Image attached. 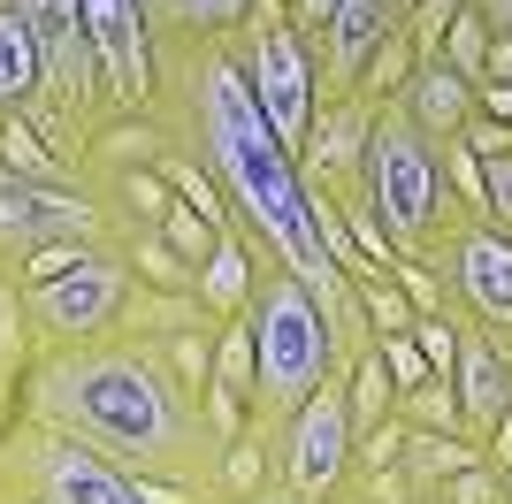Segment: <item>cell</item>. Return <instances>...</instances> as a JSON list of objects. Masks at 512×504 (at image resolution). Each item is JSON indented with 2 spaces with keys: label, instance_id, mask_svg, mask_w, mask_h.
Instances as JSON below:
<instances>
[{
  "label": "cell",
  "instance_id": "1",
  "mask_svg": "<svg viewBox=\"0 0 512 504\" xmlns=\"http://www.w3.org/2000/svg\"><path fill=\"white\" fill-rule=\"evenodd\" d=\"M146 115L169 130V146L184 153V161L207 168V184L230 199L245 237L321 298V314H329V329H337V344H344V367H352V352L367 344V321H360V306H352V283L329 268V252H321V237H314V191H306L299 161L276 146L253 84H245L237 31L230 39L153 46Z\"/></svg>",
  "mask_w": 512,
  "mask_h": 504
},
{
  "label": "cell",
  "instance_id": "2",
  "mask_svg": "<svg viewBox=\"0 0 512 504\" xmlns=\"http://www.w3.org/2000/svg\"><path fill=\"white\" fill-rule=\"evenodd\" d=\"M16 413L77 436L85 451L115 459L123 474L184 482L207 504L222 443H214L199 398L138 336L115 329V336H92V344H54V352H39L31 375H23V390H16Z\"/></svg>",
  "mask_w": 512,
  "mask_h": 504
},
{
  "label": "cell",
  "instance_id": "3",
  "mask_svg": "<svg viewBox=\"0 0 512 504\" xmlns=\"http://www.w3.org/2000/svg\"><path fill=\"white\" fill-rule=\"evenodd\" d=\"M245 321H253V398H245V428H253V436H276L321 382H344V344H337V329H329V314H321V298L306 291L291 268H276L268 252L253 260Z\"/></svg>",
  "mask_w": 512,
  "mask_h": 504
},
{
  "label": "cell",
  "instance_id": "4",
  "mask_svg": "<svg viewBox=\"0 0 512 504\" xmlns=\"http://www.w3.org/2000/svg\"><path fill=\"white\" fill-rule=\"evenodd\" d=\"M367 207H375V222H383L398 260H421V252L436 245V230L459 214V199H451V184H444L436 138L413 130V115L398 100H383L375 123H367Z\"/></svg>",
  "mask_w": 512,
  "mask_h": 504
},
{
  "label": "cell",
  "instance_id": "5",
  "mask_svg": "<svg viewBox=\"0 0 512 504\" xmlns=\"http://www.w3.org/2000/svg\"><path fill=\"white\" fill-rule=\"evenodd\" d=\"M0 489H16L31 504H146L138 474H123L115 459H100L77 436L23 413L0 428Z\"/></svg>",
  "mask_w": 512,
  "mask_h": 504
},
{
  "label": "cell",
  "instance_id": "6",
  "mask_svg": "<svg viewBox=\"0 0 512 504\" xmlns=\"http://www.w3.org/2000/svg\"><path fill=\"white\" fill-rule=\"evenodd\" d=\"M237 62H245V84H253V100H260V115H268V130H276V146L299 161L306 130H314V107H321V54L299 46L283 0H253V8H245Z\"/></svg>",
  "mask_w": 512,
  "mask_h": 504
},
{
  "label": "cell",
  "instance_id": "7",
  "mask_svg": "<svg viewBox=\"0 0 512 504\" xmlns=\"http://www.w3.org/2000/svg\"><path fill=\"white\" fill-rule=\"evenodd\" d=\"M421 268L444 283V306L467 329L497 336L512 352V237L505 230H490L482 214H451L436 230V245L421 252Z\"/></svg>",
  "mask_w": 512,
  "mask_h": 504
},
{
  "label": "cell",
  "instance_id": "8",
  "mask_svg": "<svg viewBox=\"0 0 512 504\" xmlns=\"http://www.w3.org/2000/svg\"><path fill=\"white\" fill-rule=\"evenodd\" d=\"M23 291V314H31V336L39 352L54 344H92V336H115L123 329V306L138 291L123 245H92L69 275H46V283H16Z\"/></svg>",
  "mask_w": 512,
  "mask_h": 504
},
{
  "label": "cell",
  "instance_id": "9",
  "mask_svg": "<svg viewBox=\"0 0 512 504\" xmlns=\"http://www.w3.org/2000/svg\"><path fill=\"white\" fill-rule=\"evenodd\" d=\"M344 489H352V413H344V382H321L276 428V497L321 504Z\"/></svg>",
  "mask_w": 512,
  "mask_h": 504
},
{
  "label": "cell",
  "instance_id": "10",
  "mask_svg": "<svg viewBox=\"0 0 512 504\" xmlns=\"http://www.w3.org/2000/svg\"><path fill=\"white\" fill-rule=\"evenodd\" d=\"M69 237H107L123 245V230L107 222V207L85 184H31L0 168V268L16 275L39 245H69Z\"/></svg>",
  "mask_w": 512,
  "mask_h": 504
},
{
  "label": "cell",
  "instance_id": "11",
  "mask_svg": "<svg viewBox=\"0 0 512 504\" xmlns=\"http://www.w3.org/2000/svg\"><path fill=\"white\" fill-rule=\"evenodd\" d=\"M77 16H85L92 62H100L107 115H138L146 92H153V31H146V8H138V0H77Z\"/></svg>",
  "mask_w": 512,
  "mask_h": 504
},
{
  "label": "cell",
  "instance_id": "12",
  "mask_svg": "<svg viewBox=\"0 0 512 504\" xmlns=\"http://www.w3.org/2000/svg\"><path fill=\"white\" fill-rule=\"evenodd\" d=\"M451 398H459L467 443H482L497 420L512 413V352L497 344V336L467 329V321H459V359H451Z\"/></svg>",
  "mask_w": 512,
  "mask_h": 504
},
{
  "label": "cell",
  "instance_id": "13",
  "mask_svg": "<svg viewBox=\"0 0 512 504\" xmlns=\"http://www.w3.org/2000/svg\"><path fill=\"white\" fill-rule=\"evenodd\" d=\"M253 260H260V245L245 237V222L214 230V252L199 260V275H192V298H199V314H207V321H237V314H245V298H253Z\"/></svg>",
  "mask_w": 512,
  "mask_h": 504
},
{
  "label": "cell",
  "instance_id": "14",
  "mask_svg": "<svg viewBox=\"0 0 512 504\" xmlns=\"http://www.w3.org/2000/svg\"><path fill=\"white\" fill-rule=\"evenodd\" d=\"M398 107H406L413 130H428V138H459V130L474 123V84L459 77V69H444V62H413Z\"/></svg>",
  "mask_w": 512,
  "mask_h": 504
},
{
  "label": "cell",
  "instance_id": "15",
  "mask_svg": "<svg viewBox=\"0 0 512 504\" xmlns=\"http://www.w3.org/2000/svg\"><path fill=\"white\" fill-rule=\"evenodd\" d=\"M138 8H146L153 46H169V39H230V31H245L253 0H138Z\"/></svg>",
  "mask_w": 512,
  "mask_h": 504
},
{
  "label": "cell",
  "instance_id": "16",
  "mask_svg": "<svg viewBox=\"0 0 512 504\" xmlns=\"http://www.w3.org/2000/svg\"><path fill=\"white\" fill-rule=\"evenodd\" d=\"M467 466H482V443H467V436H428V428H406L398 474H406V489H413V497H421V489H444L451 474H467Z\"/></svg>",
  "mask_w": 512,
  "mask_h": 504
},
{
  "label": "cell",
  "instance_id": "17",
  "mask_svg": "<svg viewBox=\"0 0 512 504\" xmlns=\"http://www.w3.org/2000/svg\"><path fill=\"white\" fill-rule=\"evenodd\" d=\"M390 405H398V382H390V367H383V344L367 336L360 352H352V367H344V413H352V436L383 428Z\"/></svg>",
  "mask_w": 512,
  "mask_h": 504
},
{
  "label": "cell",
  "instance_id": "18",
  "mask_svg": "<svg viewBox=\"0 0 512 504\" xmlns=\"http://www.w3.org/2000/svg\"><path fill=\"white\" fill-rule=\"evenodd\" d=\"M39 100V39L16 8H0V115H23Z\"/></svg>",
  "mask_w": 512,
  "mask_h": 504
},
{
  "label": "cell",
  "instance_id": "19",
  "mask_svg": "<svg viewBox=\"0 0 512 504\" xmlns=\"http://www.w3.org/2000/svg\"><path fill=\"white\" fill-rule=\"evenodd\" d=\"M0 168H8V176H31V184H77V168L46 146L23 115H0Z\"/></svg>",
  "mask_w": 512,
  "mask_h": 504
},
{
  "label": "cell",
  "instance_id": "20",
  "mask_svg": "<svg viewBox=\"0 0 512 504\" xmlns=\"http://www.w3.org/2000/svg\"><path fill=\"white\" fill-rule=\"evenodd\" d=\"M207 390H222V398H253V321H214V367H207Z\"/></svg>",
  "mask_w": 512,
  "mask_h": 504
},
{
  "label": "cell",
  "instance_id": "21",
  "mask_svg": "<svg viewBox=\"0 0 512 504\" xmlns=\"http://www.w3.org/2000/svg\"><path fill=\"white\" fill-rule=\"evenodd\" d=\"M123 260H130V275H138L146 291H192V268L169 252L161 230H123Z\"/></svg>",
  "mask_w": 512,
  "mask_h": 504
},
{
  "label": "cell",
  "instance_id": "22",
  "mask_svg": "<svg viewBox=\"0 0 512 504\" xmlns=\"http://www.w3.org/2000/svg\"><path fill=\"white\" fill-rule=\"evenodd\" d=\"M390 420H398V428H428V436H467V428H459V398H451L444 375H428L421 390H398Z\"/></svg>",
  "mask_w": 512,
  "mask_h": 504
},
{
  "label": "cell",
  "instance_id": "23",
  "mask_svg": "<svg viewBox=\"0 0 512 504\" xmlns=\"http://www.w3.org/2000/svg\"><path fill=\"white\" fill-rule=\"evenodd\" d=\"M352 306H360V321H367V336H413V298L390 283V275H360L352 283Z\"/></svg>",
  "mask_w": 512,
  "mask_h": 504
},
{
  "label": "cell",
  "instance_id": "24",
  "mask_svg": "<svg viewBox=\"0 0 512 504\" xmlns=\"http://www.w3.org/2000/svg\"><path fill=\"white\" fill-rule=\"evenodd\" d=\"M406 77H413V39H406V23H390L383 46H375V54H367V69H360V92L383 107V100H398V92H406Z\"/></svg>",
  "mask_w": 512,
  "mask_h": 504
},
{
  "label": "cell",
  "instance_id": "25",
  "mask_svg": "<svg viewBox=\"0 0 512 504\" xmlns=\"http://www.w3.org/2000/svg\"><path fill=\"white\" fill-rule=\"evenodd\" d=\"M161 237H169V252H176V260H184V268H192V275H199V260H207V252H214V222H207V214H199V207H184V199H176V207H169V222H161Z\"/></svg>",
  "mask_w": 512,
  "mask_h": 504
},
{
  "label": "cell",
  "instance_id": "26",
  "mask_svg": "<svg viewBox=\"0 0 512 504\" xmlns=\"http://www.w3.org/2000/svg\"><path fill=\"white\" fill-rule=\"evenodd\" d=\"M413 344H421L428 375L451 382V359H459V314H421V321H413Z\"/></svg>",
  "mask_w": 512,
  "mask_h": 504
},
{
  "label": "cell",
  "instance_id": "27",
  "mask_svg": "<svg viewBox=\"0 0 512 504\" xmlns=\"http://www.w3.org/2000/svg\"><path fill=\"white\" fill-rule=\"evenodd\" d=\"M398 451H406V428H398V420H383V428L352 436V482H360V474H390V466H398Z\"/></svg>",
  "mask_w": 512,
  "mask_h": 504
},
{
  "label": "cell",
  "instance_id": "28",
  "mask_svg": "<svg viewBox=\"0 0 512 504\" xmlns=\"http://www.w3.org/2000/svg\"><path fill=\"white\" fill-rule=\"evenodd\" d=\"M482 222L512 237V153H490V161H482Z\"/></svg>",
  "mask_w": 512,
  "mask_h": 504
},
{
  "label": "cell",
  "instance_id": "29",
  "mask_svg": "<svg viewBox=\"0 0 512 504\" xmlns=\"http://www.w3.org/2000/svg\"><path fill=\"white\" fill-rule=\"evenodd\" d=\"M390 283L413 298V314H451V306H444V283H436L421 260H390Z\"/></svg>",
  "mask_w": 512,
  "mask_h": 504
},
{
  "label": "cell",
  "instance_id": "30",
  "mask_svg": "<svg viewBox=\"0 0 512 504\" xmlns=\"http://www.w3.org/2000/svg\"><path fill=\"white\" fill-rule=\"evenodd\" d=\"M375 344H383V367H390V382H398V390H421V382H428V359H421V344H413V336H375Z\"/></svg>",
  "mask_w": 512,
  "mask_h": 504
},
{
  "label": "cell",
  "instance_id": "31",
  "mask_svg": "<svg viewBox=\"0 0 512 504\" xmlns=\"http://www.w3.org/2000/svg\"><path fill=\"white\" fill-rule=\"evenodd\" d=\"M436 497H444V504H505V497H497V474H490V466H467V474H451Z\"/></svg>",
  "mask_w": 512,
  "mask_h": 504
},
{
  "label": "cell",
  "instance_id": "32",
  "mask_svg": "<svg viewBox=\"0 0 512 504\" xmlns=\"http://www.w3.org/2000/svg\"><path fill=\"white\" fill-rule=\"evenodd\" d=\"M283 16H291L299 46H314V54H321V39H329V16H337V0H291Z\"/></svg>",
  "mask_w": 512,
  "mask_h": 504
},
{
  "label": "cell",
  "instance_id": "33",
  "mask_svg": "<svg viewBox=\"0 0 512 504\" xmlns=\"http://www.w3.org/2000/svg\"><path fill=\"white\" fill-rule=\"evenodd\" d=\"M352 497H360V504H413V489H406V474L390 466V474H360Z\"/></svg>",
  "mask_w": 512,
  "mask_h": 504
},
{
  "label": "cell",
  "instance_id": "34",
  "mask_svg": "<svg viewBox=\"0 0 512 504\" xmlns=\"http://www.w3.org/2000/svg\"><path fill=\"white\" fill-rule=\"evenodd\" d=\"M474 115H490V123L512 130V84H474Z\"/></svg>",
  "mask_w": 512,
  "mask_h": 504
},
{
  "label": "cell",
  "instance_id": "35",
  "mask_svg": "<svg viewBox=\"0 0 512 504\" xmlns=\"http://www.w3.org/2000/svg\"><path fill=\"white\" fill-rule=\"evenodd\" d=\"M482 84H512V39H490V62H482Z\"/></svg>",
  "mask_w": 512,
  "mask_h": 504
},
{
  "label": "cell",
  "instance_id": "36",
  "mask_svg": "<svg viewBox=\"0 0 512 504\" xmlns=\"http://www.w3.org/2000/svg\"><path fill=\"white\" fill-rule=\"evenodd\" d=\"M207 504H306V497H207ZM321 504H360V497L344 489V497H321Z\"/></svg>",
  "mask_w": 512,
  "mask_h": 504
},
{
  "label": "cell",
  "instance_id": "37",
  "mask_svg": "<svg viewBox=\"0 0 512 504\" xmlns=\"http://www.w3.org/2000/svg\"><path fill=\"white\" fill-rule=\"evenodd\" d=\"M8 420H16V398H8V390H0V428H8Z\"/></svg>",
  "mask_w": 512,
  "mask_h": 504
},
{
  "label": "cell",
  "instance_id": "38",
  "mask_svg": "<svg viewBox=\"0 0 512 504\" xmlns=\"http://www.w3.org/2000/svg\"><path fill=\"white\" fill-rule=\"evenodd\" d=\"M497 497H505V504H512V466H505V474H497Z\"/></svg>",
  "mask_w": 512,
  "mask_h": 504
},
{
  "label": "cell",
  "instance_id": "39",
  "mask_svg": "<svg viewBox=\"0 0 512 504\" xmlns=\"http://www.w3.org/2000/svg\"><path fill=\"white\" fill-rule=\"evenodd\" d=\"M0 504H31V497H16V489H0Z\"/></svg>",
  "mask_w": 512,
  "mask_h": 504
},
{
  "label": "cell",
  "instance_id": "40",
  "mask_svg": "<svg viewBox=\"0 0 512 504\" xmlns=\"http://www.w3.org/2000/svg\"><path fill=\"white\" fill-rule=\"evenodd\" d=\"M413 504H444V497H436V489H421V497H413Z\"/></svg>",
  "mask_w": 512,
  "mask_h": 504
},
{
  "label": "cell",
  "instance_id": "41",
  "mask_svg": "<svg viewBox=\"0 0 512 504\" xmlns=\"http://www.w3.org/2000/svg\"><path fill=\"white\" fill-rule=\"evenodd\" d=\"M390 8H398V16H406V8H421V0H390Z\"/></svg>",
  "mask_w": 512,
  "mask_h": 504
},
{
  "label": "cell",
  "instance_id": "42",
  "mask_svg": "<svg viewBox=\"0 0 512 504\" xmlns=\"http://www.w3.org/2000/svg\"><path fill=\"white\" fill-rule=\"evenodd\" d=\"M283 8H291V0H283Z\"/></svg>",
  "mask_w": 512,
  "mask_h": 504
}]
</instances>
